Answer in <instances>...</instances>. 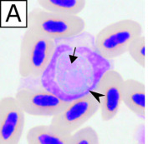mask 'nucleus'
<instances>
[{"instance_id": "f257e3e1", "label": "nucleus", "mask_w": 148, "mask_h": 144, "mask_svg": "<svg viewBox=\"0 0 148 144\" xmlns=\"http://www.w3.org/2000/svg\"><path fill=\"white\" fill-rule=\"evenodd\" d=\"M55 51L54 39L36 32H24L20 43L18 73L22 77L42 76Z\"/></svg>"}, {"instance_id": "f03ea898", "label": "nucleus", "mask_w": 148, "mask_h": 144, "mask_svg": "<svg viewBox=\"0 0 148 144\" xmlns=\"http://www.w3.org/2000/svg\"><path fill=\"white\" fill-rule=\"evenodd\" d=\"M27 29L54 40L66 39L83 33L86 22L79 15H64L38 7L28 13Z\"/></svg>"}, {"instance_id": "7ed1b4c3", "label": "nucleus", "mask_w": 148, "mask_h": 144, "mask_svg": "<svg viewBox=\"0 0 148 144\" xmlns=\"http://www.w3.org/2000/svg\"><path fill=\"white\" fill-rule=\"evenodd\" d=\"M142 34L140 23L121 19L110 23L98 33L95 39V49L106 59L116 58L127 53L131 43Z\"/></svg>"}, {"instance_id": "20e7f679", "label": "nucleus", "mask_w": 148, "mask_h": 144, "mask_svg": "<svg viewBox=\"0 0 148 144\" xmlns=\"http://www.w3.org/2000/svg\"><path fill=\"white\" fill-rule=\"evenodd\" d=\"M101 105L96 98L88 93L74 101L63 112L52 117L50 125L72 134L98 112Z\"/></svg>"}, {"instance_id": "39448f33", "label": "nucleus", "mask_w": 148, "mask_h": 144, "mask_svg": "<svg viewBox=\"0 0 148 144\" xmlns=\"http://www.w3.org/2000/svg\"><path fill=\"white\" fill-rule=\"evenodd\" d=\"M15 98L24 112L32 116L54 117L70 103L44 88H20Z\"/></svg>"}, {"instance_id": "423d86ee", "label": "nucleus", "mask_w": 148, "mask_h": 144, "mask_svg": "<svg viewBox=\"0 0 148 144\" xmlns=\"http://www.w3.org/2000/svg\"><path fill=\"white\" fill-rule=\"evenodd\" d=\"M25 112L15 97L0 100V144H18L25 125Z\"/></svg>"}, {"instance_id": "0eeeda50", "label": "nucleus", "mask_w": 148, "mask_h": 144, "mask_svg": "<svg viewBox=\"0 0 148 144\" xmlns=\"http://www.w3.org/2000/svg\"><path fill=\"white\" fill-rule=\"evenodd\" d=\"M124 81L123 77L116 70H108L101 77L96 92L101 95L100 109L103 121H110L118 113L122 102Z\"/></svg>"}, {"instance_id": "6e6552de", "label": "nucleus", "mask_w": 148, "mask_h": 144, "mask_svg": "<svg viewBox=\"0 0 148 144\" xmlns=\"http://www.w3.org/2000/svg\"><path fill=\"white\" fill-rule=\"evenodd\" d=\"M145 98V84L133 78L125 79L122 87V102L132 113L142 120L146 118Z\"/></svg>"}, {"instance_id": "1a4fd4ad", "label": "nucleus", "mask_w": 148, "mask_h": 144, "mask_svg": "<svg viewBox=\"0 0 148 144\" xmlns=\"http://www.w3.org/2000/svg\"><path fill=\"white\" fill-rule=\"evenodd\" d=\"M70 133L57 129L52 125H38L26 134L28 144H70Z\"/></svg>"}, {"instance_id": "9d476101", "label": "nucleus", "mask_w": 148, "mask_h": 144, "mask_svg": "<svg viewBox=\"0 0 148 144\" xmlns=\"http://www.w3.org/2000/svg\"><path fill=\"white\" fill-rule=\"evenodd\" d=\"M39 8L64 15L78 16L86 6V0H39Z\"/></svg>"}, {"instance_id": "9b49d317", "label": "nucleus", "mask_w": 148, "mask_h": 144, "mask_svg": "<svg viewBox=\"0 0 148 144\" xmlns=\"http://www.w3.org/2000/svg\"><path fill=\"white\" fill-rule=\"evenodd\" d=\"M100 137L97 132L90 126L74 132L70 137V144H99Z\"/></svg>"}, {"instance_id": "f8f14e48", "label": "nucleus", "mask_w": 148, "mask_h": 144, "mask_svg": "<svg viewBox=\"0 0 148 144\" xmlns=\"http://www.w3.org/2000/svg\"><path fill=\"white\" fill-rule=\"evenodd\" d=\"M133 60L141 68L145 67L146 47H145V36H141L134 39L129 46L128 52Z\"/></svg>"}, {"instance_id": "ddd939ff", "label": "nucleus", "mask_w": 148, "mask_h": 144, "mask_svg": "<svg viewBox=\"0 0 148 144\" xmlns=\"http://www.w3.org/2000/svg\"><path fill=\"white\" fill-rule=\"evenodd\" d=\"M133 140L136 143L144 144L146 143V128L145 124L140 123L134 131Z\"/></svg>"}]
</instances>
